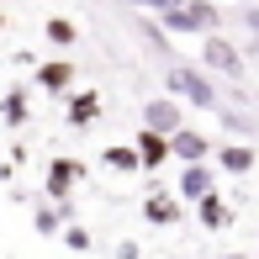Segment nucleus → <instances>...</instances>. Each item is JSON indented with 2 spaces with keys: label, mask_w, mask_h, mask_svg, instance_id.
Wrapping results in <instances>:
<instances>
[{
  "label": "nucleus",
  "mask_w": 259,
  "mask_h": 259,
  "mask_svg": "<svg viewBox=\"0 0 259 259\" xmlns=\"http://www.w3.org/2000/svg\"><path fill=\"white\" fill-rule=\"evenodd\" d=\"M37 85L53 90V96H64V90L74 85V64H69V58H48V64L37 69Z\"/></svg>",
  "instance_id": "423d86ee"
},
{
  "label": "nucleus",
  "mask_w": 259,
  "mask_h": 259,
  "mask_svg": "<svg viewBox=\"0 0 259 259\" xmlns=\"http://www.w3.org/2000/svg\"><path fill=\"white\" fill-rule=\"evenodd\" d=\"M206 64H211V69H222V74H233V79L243 74L238 48H233V42H222V37H211V42H206Z\"/></svg>",
  "instance_id": "6e6552de"
},
{
  "label": "nucleus",
  "mask_w": 259,
  "mask_h": 259,
  "mask_svg": "<svg viewBox=\"0 0 259 259\" xmlns=\"http://www.w3.org/2000/svg\"><path fill=\"white\" fill-rule=\"evenodd\" d=\"M0 32H6V11H0Z\"/></svg>",
  "instance_id": "f3484780"
},
{
  "label": "nucleus",
  "mask_w": 259,
  "mask_h": 259,
  "mask_svg": "<svg viewBox=\"0 0 259 259\" xmlns=\"http://www.w3.org/2000/svg\"><path fill=\"white\" fill-rule=\"evenodd\" d=\"M143 217L154 222V228H169V222H180V201H175V196H154V201L143 206Z\"/></svg>",
  "instance_id": "f8f14e48"
},
{
  "label": "nucleus",
  "mask_w": 259,
  "mask_h": 259,
  "mask_svg": "<svg viewBox=\"0 0 259 259\" xmlns=\"http://www.w3.org/2000/svg\"><path fill=\"white\" fill-rule=\"evenodd\" d=\"M164 159H169V138L154 133V127H138V164H143V169H159Z\"/></svg>",
  "instance_id": "39448f33"
},
{
  "label": "nucleus",
  "mask_w": 259,
  "mask_h": 259,
  "mask_svg": "<svg viewBox=\"0 0 259 259\" xmlns=\"http://www.w3.org/2000/svg\"><path fill=\"white\" fill-rule=\"evenodd\" d=\"M169 90H175V101L185 96L191 106H201V111H211V106H217V90H211L196 69H175V74H169Z\"/></svg>",
  "instance_id": "f03ea898"
},
{
  "label": "nucleus",
  "mask_w": 259,
  "mask_h": 259,
  "mask_svg": "<svg viewBox=\"0 0 259 259\" xmlns=\"http://www.w3.org/2000/svg\"><path fill=\"white\" fill-rule=\"evenodd\" d=\"M217 164L228 175H249L254 169V148H243V143H228V148H217Z\"/></svg>",
  "instance_id": "9d476101"
},
{
  "label": "nucleus",
  "mask_w": 259,
  "mask_h": 259,
  "mask_svg": "<svg viewBox=\"0 0 259 259\" xmlns=\"http://www.w3.org/2000/svg\"><path fill=\"white\" fill-rule=\"evenodd\" d=\"M159 16L169 32H206L217 27V11L206 6V0H159Z\"/></svg>",
  "instance_id": "f257e3e1"
},
{
  "label": "nucleus",
  "mask_w": 259,
  "mask_h": 259,
  "mask_svg": "<svg viewBox=\"0 0 259 259\" xmlns=\"http://www.w3.org/2000/svg\"><path fill=\"white\" fill-rule=\"evenodd\" d=\"M201 196H211V169H206V164H185V175H180V201H201Z\"/></svg>",
  "instance_id": "0eeeda50"
},
{
  "label": "nucleus",
  "mask_w": 259,
  "mask_h": 259,
  "mask_svg": "<svg viewBox=\"0 0 259 259\" xmlns=\"http://www.w3.org/2000/svg\"><path fill=\"white\" fill-rule=\"evenodd\" d=\"M143 127H154V133L169 138L175 127H185V111H180V101L175 96H159V101H148L143 106Z\"/></svg>",
  "instance_id": "7ed1b4c3"
},
{
  "label": "nucleus",
  "mask_w": 259,
  "mask_h": 259,
  "mask_svg": "<svg viewBox=\"0 0 259 259\" xmlns=\"http://www.w3.org/2000/svg\"><path fill=\"white\" fill-rule=\"evenodd\" d=\"M201 222L206 228H222V222H228V206H222L217 196H201Z\"/></svg>",
  "instance_id": "4468645a"
},
{
  "label": "nucleus",
  "mask_w": 259,
  "mask_h": 259,
  "mask_svg": "<svg viewBox=\"0 0 259 259\" xmlns=\"http://www.w3.org/2000/svg\"><path fill=\"white\" fill-rule=\"evenodd\" d=\"M206 154H211V148H206V138L196 133V127H175V133H169V159H185V164H201Z\"/></svg>",
  "instance_id": "20e7f679"
},
{
  "label": "nucleus",
  "mask_w": 259,
  "mask_h": 259,
  "mask_svg": "<svg viewBox=\"0 0 259 259\" xmlns=\"http://www.w3.org/2000/svg\"><path fill=\"white\" fill-rule=\"evenodd\" d=\"M96 116H101V96H96V90H79V96L69 101V122H74V127L96 122Z\"/></svg>",
  "instance_id": "9b49d317"
},
{
  "label": "nucleus",
  "mask_w": 259,
  "mask_h": 259,
  "mask_svg": "<svg viewBox=\"0 0 259 259\" xmlns=\"http://www.w3.org/2000/svg\"><path fill=\"white\" fill-rule=\"evenodd\" d=\"M42 37H48L53 48H69V42H74L79 32H74V21H69V16H48V27H42Z\"/></svg>",
  "instance_id": "ddd939ff"
},
{
  "label": "nucleus",
  "mask_w": 259,
  "mask_h": 259,
  "mask_svg": "<svg viewBox=\"0 0 259 259\" xmlns=\"http://www.w3.org/2000/svg\"><path fill=\"white\" fill-rule=\"evenodd\" d=\"M74 180H79V164H74V159H53V169H48V196H69V191H74Z\"/></svg>",
  "instance_id": "1a4fd4ad"
},
{
  "label": "nucleus",
  "mask_w": 259,
  "mask_h": 259,
  "mask_svg": "<svg viewBox=\"0 0 259 259\" xmlns=\"http://www.w3.org/2000/svg\"><path fill=\"white\" fill-rule=\"evenodd\" d=\"M21 116H27V101H21V96H6V122H21Z\"/></svg>",
  "instance_id": "dca6fc26"
},
{
  "label": "nucleus",
  "mask_w": 259,
  "mask_h": 259,
  "mask_svg": "<svg viewBox=\"0 0 259 259\" xmlns=\"http://www.w3.org/2000/svg\"><path fill=\"white\" fill-rule=\"evenodd\" d=\"M106 164H111V169H143V164H138V148H106Z\"/></svg>",
  "instance_id": "2eb2a0df"
}]
</instances>
